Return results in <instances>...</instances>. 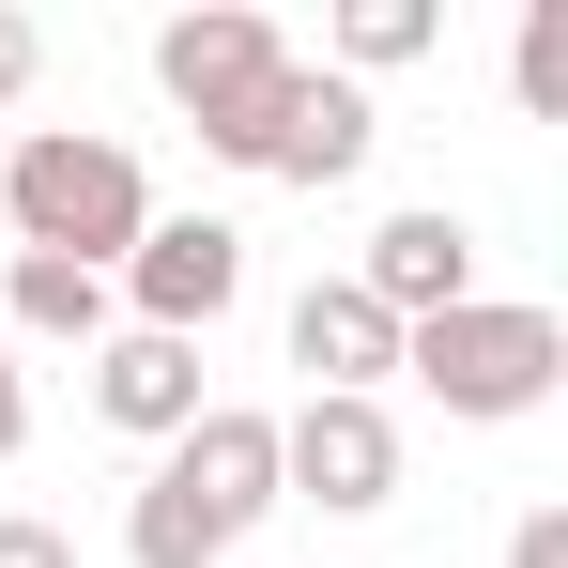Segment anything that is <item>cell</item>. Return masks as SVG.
Returning <instances> with one entry per match:
<instances>
[{
  "label": "cell",
  "instance_id": "6da1fadb",
  "mask_svg": "<svg viewBox=\"0 0 568 568\" xmlns=\"http://www.w3.org/2000/svg\"><path fill=\"white\" fill-rule=\"evenodd\" d=\"M262 523H277V415L200 399V430H170L139 507H123V554L139 568H231Z\"/></svg>",
  "mask_w": 568,
  "mask_h": 568
},
{
  "label": "cell",
  "instance_id": "7a4b0ae2",
  "mask_svg": "<svg viewBox=\"0 0 568 568\" xmlns=\"http://www.w3.org/2000/svg\"><path fill=\"white\" fill-rule=\"evenodd\" d=\"M0 215H16L31 262L123 277V246L154 231V185H139V154H123L108 123H31V139H0Z\"/></svg>",
  "mask_w": 568,
  "mask_h": 568
},
{
  "label": "cell",
  "instance_id": "3957f363",
  "mask_svg": "<svg viewBox=\"0 0 568 568\" xmlns=\"http://www.w3.org/2000/svg\"><path fill=\"white\" fill-rule=\"evenodd\" d=\"M399 384H430L462 430H507V415H538V399L568 384V323L476 292V307H446V323H399Z\"/></svg>",
  "mask_w": 568,
  "mask_h": 568
},
{
  "label": "cell",
  "instance_id": "277c9868",
  "mask_svg": "<svg viewBox=\"0 0 568 568\" xmlns=\"http://www.w3.org/2000/svg\"><path fill=\"white\" fill-rule=\"evenodd\" d=\"M154 78H170V108L200 123V154H215V170H262V123H277V78H292L277 16L200 0V16H170V31H154Z\"/></svg>",
  "mask_w": 568,
  "mask_h": 568
},
{
  "label": "cell",
  "instance_id": "5b68a950",
  "mask_svg": "<svg viewBox=\"0 0 568 568\" xmlns=\"http://www.w3.org/2000/svg\"><path fill=\"white\" fill-rule=\"evenodd\" d=\"M277 507H323V523L399 507V415L384 399H292L277 415Z\"/></svg>",
  "mask_w": 568,
  "mask_h": 568
},
{
  "label": "cell",
  "instance_id": "8992f818",
  "mask_svg": "<svg viewBox=\"0 0 568 568\" xmlns=\"http://www.w3.org/2000/svg\"><path fill=\"white\" fill-rule=\"evenodd\" d=\"M231 292H246V231H231V215H154V231L123 246V307H139V338H215Z\"/></svg>",
  "mask_w": 568,
  "mask_h": 568
},
{
  "label": "cell",
  "instance_id": "52a82bcc",
  "mask_svg": "<svg viewBox=\"0 0 568 568\" xmlns=\"http://www.w3.org/2000/svg\"><path fill=\"white\" fill-rule=\"evenodd\" d=\"M369 139H384V108L354 93V78H338V62H292L277 78V123H262V185H354V170H369Z\"/></svg>",
  "mask_w": 568,
  "mask_h": 568
},
{
  "label": "cell",
  "instance_id": "ba28073f",
  "mask_svg": "<svg viewBox=\"0 0 568 568\" xmlns=\"http://www.w3.org/2000/svg\"><path fill=\"white\" fill-rule=\"evenodd\" d=\"M354 292H369L384 323H446V307H476V215H462V200L384 215V231H369V262H354Z\"/></svg>",
  "mask_w": 568,
  "mask_h": 568
},
{
  "label": "cell",
  "instance_id": "9c48e42d",
  "mask_svg": "<svg viewBox=\"0 0 568 568\" xmlns=\"http://www.w3.org/2000/svg\"><path fill=\"white\" fill-rule=\"evenodd\" d=\"M292 369H307V399H384L399 384V323L354 277H307L292 292Z\"/></svg>",
  "mask_w": 568,
  "mask_h": 568
},
{
  "label": "cell",
  "instance_id": "30bf717a",
  "mask_svg": "<svg viewBox=\"0 0 568 568\" xmlns=\"http://www.w3.org/2000/svg\"><path fill=\"white\" fill-rule=\"evenodd\" d=\"M93 415L139 430V446L200 430V338H139V323H108V338H93Z\"/></svg>",
  "mask_w": 568,
  "mask_h": 568
},
{
  "label": "cell",
  "instance_id": "8fae6325",
  "mask_svg": "<svg viewBox=\"0 0 568 568\" xmlns=\"http://www.w3.org/2000/svg\"><path fill=\"white\" fill-rule=\"evenodd\" d=\"M0 338H78V354H93V338H108V277L16 246V277H0Z\"/></svg>",
  "mask_w": 568,
  "mask_h": 568
},
{
  "label": "cell",
  "instance_id": "7c38bea8",
  "mask_svg": "<svg viewBox=\"0 0 568 568\" xmlns=\"http://www.w3.org/2000/svg\"><path fill=\"white\" fill-rule=\"evenodd\" d=\"M430 47H446L430 0H354V16H338V78H354V93H369L384 62H430Z\"/></svg>",
  "mask_w": 568,
  "mask_h": 568
},
{
  "label": "cell",
  "instance_id": "4fadbf2b",
  "mask_svg": "<svg viewBox=\"0 0 568 568\" xmlns=\"http://www.w3.org/2000/svg\"><path fill=\"white\" fill-rule=\"evenodd\" d=\"M507 93L538 108V123L568 108V0H523V47H507Z\"/></svg>",
  "mask_w": 568,
  "mask_h": 568
},
{
  "label": "cell",
  "instance_id": "5bb4252c",
  "mask_svg": "<svg viewBox=\"0 0 568 568\" xmlns=\"http://www.w3.org/2000/svg\"><path fill=\"white\" fill-rule=\"evenodd\" d=\"M0 568H78V538H62V523H31V507H0Z\"/></svg>",
  "mask_w": 568,
  "mask_h": 568
},
{
  "label": "cell",
  "instance_id": "9a60e30c",
  "mask_svg": "<svg viewBox=\"0 0 568 568\" xmlns=\"http://www.w3.org/2000/svg\"><path fill=\"white\" fill-rule=\"evenodd\" d=\"M31 62H47V31H31V16H16V0H0V108L31 93Z\"/></svg>",
  "mask_w": 568,
  "mask_h": 568
},
{
  "label": "cell",
  "instance_id": "2e32d148",
  "mask_svg": "<svg viewBox=\"0 0 568 568\" xmlns=\"http://www.w3.org/2000/svg\"><path fill=\"white\" fill-rule=\"evenodd\" d=\"M507 568H568V507H523V538H507Z\"/></svg>",
  "mask_w": 568,
  "mask_h": 568
},
{
  "label": "cell",
  "instance_id": "e0dca14e",
  "mask_svg": "<svg viewBox=\"0 0 568 568\" xmlns=\"http://www.w3.org/2000/svg\"><path fill=\"white\" fill-rule=\"evenodd\" d=\"M31 446V369H16V338H0V462Z\"/></svg>",
  "mask_w": 568,
  "mask_h": 568
}]
</instances>
